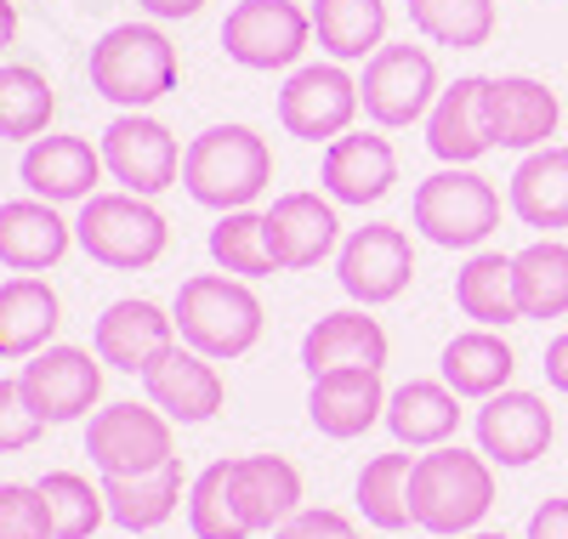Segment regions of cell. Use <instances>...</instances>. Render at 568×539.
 <instances>
[{"mask_svg": "<svg viewBox=\"0 0 568 539\" xmlns=\"http://www.w3.org/2000/svg\"><path fill=\"white\" fill-rule=\"evenodd\" d=\"M273 182V149L251 125H211L187 142L182 154V187L211 211H251Z\"/></svg>", "mask_w": 568, "mask_h": 539, "instance_id": "1", "label": "cell"}, {"mask_svg": "<svg viewBox=\"0 0 568 539\" xmlns=\"http://www.w3.org/2000/svg\"><path fill=\"white\" fill-rule=\"evenodd\" d=\"M495 506V471L489 455H466L460 444H444L433 455H420L409 471V511L415 528L460 539L471 533Z\"/></svg>", "mask_w": 568, "mask_h": 539, "instance_id": "2", "label": "cell"}, {"mask_svg": "<svg viewBox=\"0 0 568 539\" xmlns=\"http://www.w3.org/2000/svg\"><path fill=\"white\" fill-rule=\"evenodd\" d=\"M176 45L154 23H114L91 45V91L120 103L125 114H142L149 103L176 91Z\"/></svg>", "mask_w": 568, "mask_h": 539, "instance_id": "3", "label": "cell"}, {"mask_svg": "<svg viewBox=\"0 0 568 539\" xmlns=\"http://www.w3.org/2000/svg\"><path fill=\"white\" fill-rule=\"evenodd\" d=\"M176 335L182 347H194L205 358H240L256 347L262 335V302L256 289L227 278V273H200V278H182L176 289Z\"/></svg>", "mask_w": 568, "mask_h": 539, "instance_id": "4", "label": "cell"}, {"mask_svg": "<svg viewBox=\"0 0 568 539\" xmlns=\"http://www.w3.org/2000/svg\"><path fill=\"white\" fill-rule=\"evenodd\" d=\"M74 238L91 262H103L114 273H136V267H154L165 256L171 227L136 193H91L74 216Z\"/></svg>", "mask_w": 568, "mask_h": 539, "instance_id": "5", "label": "cell"}, {"mask_svg": "<svg viewBox=\"0 0 568 539\" xmlns=\"http://www.w3.org/2000/svg\"><path fill=\"white\" fill-rule=\"evenodd\" d=\"M415 227L433 244H444V251H478L500 227V193L489 176L449 165L415 187Z\"/></svg>", "mask_w": 568, "mask_h": 539, "instance_id": "6", "label": "cell"}, {"mask_svg": "<svg viewBox=\"0 0 568 539\" xmlns=\"http://www.w3.org/2000/svg\"><path fill=\"white\" fill-rule=\"evenodd\" d=\"M358 103L375 125H415L433 114L438 103V63L426 45H382L369 63H364V80H358Z\"/></svg>", "mask_w": 568, "mask_h": 539, "instance_id": "7", "label": "cell"}, {"mask_svg": "<svg viewBox=\"0 0 568 539\" xmlns=\"http://www.w3.org/2000/svg\"><path fill=\"white\" fill-rule=\"evenodd\" d=\"M313 40V12H302L296 0H240L222 23V45L240 69L273 74L291 69Z\"/></svg>", "mask_w": 568, "mask_h": 539, "instance_id": "8", "label": "cell"}, {"mask_svg": "<svg viewBox=\"0 0 568 539\" xmlns=\"http://www.w3.org/2000/svg\"><path fill=\"white\" fill-rule=\"evenodd\" d=\"M85 455L103 477H142L160 471L171 455V420L154 404H109L85 426Z\"/></svg>", "mask_w": 568, "mask_h": 539, "instance_id": "9", "label": "cell"}, {"mask_svg": "<svg viewBox=\"0 0 568 539\" xmlns=\"http://www.w3.org/2000/svg\"><path fill=\"white\" fill-rule=\"evenodd\" d=\"M358 80L342 63H307L278 91V125L302 142H336L358 114Z\"/></svg>", "mask_w": 568, "mask_h": 539, "instance_id": "10", "label": "cell"}, {"mask_svg": "<svg viewBox=\"0 0 568 539\" xmlns=\"http://www.w3.org/2000/svg\"><path fill=\"white\" fill-rule=\"evenodd\" d=\"M18 386L45 426H69L103 398V358H91L85 347H45L23 364Z\"/></svg>", "mask_w": 568, "mask_h": 539, "instance_id": "11", "label": "cell"}, {"mask_svg": "<svg viewBox=\"0 0 568 539\" xmlns=\"http://www.w3.org/2000/svg\"><path fill=\"white\" fill-rule=\"evenodd\" d=\"M182 154L187 149H176V136L160 120H149V114H120L103 131V165H109V176L125 193H136V200L165 193L182 176Z\"/></svg>", "mask_w": 568, "mask_h": 539, "instance_id": "12", "label": "cell"}, {"mask_svg": "<svg viewBox=\"0 0 568 539\" xmlns=\"http://www.w3.org/2000/svg\"><path fill=\"white\" fill-rule=\"evenodd\" d=\"M336 278L353 302L364 307H382V302H398L409 278H415V251H409V233L393 227V222H375V227H358L342 256H336Z\"/></svg>", "mask_w": 568, "mask_h": 539, "instance_id": "13", "label": "cell"}, {"mask_svg": "<svg viewBox=\"0 0 568 539\" xmlns=\"http://www.w3.org/2000/svg\"><path fill=\"white\" fill-rule=\"evenodd\" d=\"M426 149L444 165H471L495 149V120H489V80L460 74L449 91H438L433 114H426Z\"/></svg>", "mask_w": 568, "mask_h": 539, "instance_id": "14", "label": "cell"}, {"mask_svg": "<svg viewBox=\"0 0 568 539\" xmlns=\"http://www.w3.org/2000/svg\"><path fill=\"white\" fill-rule=\"evenodd\" d=\"M262 222H267V251H273L278 273L318 267L342 238L336 205L318 200V193H278V200L262 211Z\"/></svg>", "mask_w": 568, "mask_h": 539, "instance_id": "15", "label": "cell"}, {"mask_svg": "<svg viewBox=\"0 0 568 539\" xmlns=\"http://www.w3.org/2000/svg\"><path fill=\"white\" fill-rule=\"evenodd\" d=\"M142 391H149V404H154L165 420H182V426L211 420V415L222 409V398H227V386H222V375L211 369V358L194 353V347H182V340H176L171 353H160L149 369H142Z\"/></svg>", "mask_w": 568, "mask_h": 539, "instance_id": "16", "label": "cell"}, {"mask_svg": "<svg viewBox=\"0 0 568 539\" xmlns=\"http://www.w3.org/2000/svg\"><path fill=\"white\" fill-rule=\"evenodd\" d=\"M103 149H91L85 136H34L29 149H23V165H18V176H23V187L34 193V200H45V205H69V200H91L98 193V182H103Z\"/></svg>", "mask_w": 568, "mask_h": 539, "instance_id": "17", "label": "cell"}, {"mask_svg": "<svg viewBox=\"0 0 568 539\" xmlns=\"http://www.w3.org/2000/svg\"><path fill=\"white\" fill-rule=\"evenodd\" d=\"M551 409L546 398H535V391H495V398H484L478 409V449L495 460V466H529L546 455L551 444Z\"/></svg>", "mask_w": 568, "mask_h": 539, "instance_id": "18", "label": "cell"}, {"mask_svg": "<svg viewBox=\"0 0 568 539\" xmlns=\"http://www.w3.org/2000/svg\"><path fill=\"white\" fill-rule=\"evenodd\" d=\"M171 347H176V318L154 302L125 296V302L103 307V318H98V358L120 375H142Z\"/></svg>", "mask_w": 568, "mask_h": 539, "instance_id": "19", "label": "cell"}, {"mask_svg": "<svg viewBox=\"0 0 568 539\" xmlns=\"http://www.w3.org/2000/svg\"><path fill=\"white\" fill-rule=\"evenodd\" d=\"M302 364L307 375H336V369H382L387 364V329L375 324L364 307H342L324 313L307 335H302Z\"/></svg>", "mask_w": 568, "mask_h": 539, "instance_id": "20", "label": "cell"}, {"mask_svg": "<svg viewBox=\"0 0 568 539\" xmlns=\"http://www.w3.org/2000/svg\"><path fill=\"white\" fill-rule=\"evenodd\" d=\"M393 182H398V154L387 136L353 131L324 149V193L336 205H375Z\"/></svg>", "mask_w": 568, "mask_h": 539, "instance_id": "21", "label": "cell"}, {"mask_svg": "<svg viewBox=\"0 0 568 539\" xmlns=\"http://www.w3.org/2000/svg\"><path fill=\"white\" fill-rule=\"evenodd\" d=\"M489 120H495V149H551L546 136H557V91H546L529 74H500L489 80Z\"/></svg>", "mask_w": 568, "mask_h": 539, "instance_id": "22", "label": "cell"}, {"mask_svg": "<svg viewBox=\"0 0 568 539\" xmlns=\"http://www.w3.org/2000/svg\"><path fill=\"white\" fill-rule=\"evenodd\" d=\"M307 415L324 437H364L375 420H387V391H382V369H336L318 375L307 391Z\"/></svg>", "mask_w": 568, "mask_h": 539, "instance_id": "23", "label": "cell"}, {"mask_svg": "<svg viewBox=\"0 0 568 539\" xmlns=\"http://www.w3.org/2000/svg\"><path fill=\"white\" fill-rule=\"evenodd\" d=\"M74 238V222L58 216L45 200H7L0 205V262L12 273H45L58 267Z\"/></svg>", "mask_w": 568, "mask_h": 539, "instance_id": "24", "label": "cell"}, {"mask_svg": "<svg viewBox=\"0 0 568 539\" xmlns=\"http://www.w3.org/2000/svg\"><path fill=\"white\" fill-rule=\"evenodd\" d=\"M58 324H63V307H58V289L45 278L18 273L0 284V358L45 353V340L58 335Z\"/></svg>", "mask_w": 568, "mask_h": 539, "instance_id": "25", "label": "cell"}, {"mask_svg": "<svg viewBox=\"0 0 568 539\" xmlns=\"http://www.w3.org/2000/svg\"><path fill=\"white\" fill-rule=\"evenodd\" d=\"M233 495H240L251 533L284 528L302 511V471L284 455H245V460H233Z\"/></svg>", "mask_w": 568, "mask_h": 539, "instance_id": "26", "label": "cell"}, {"mask_svg": "<svg viewBox=\"0 0 568 539\" xmlns=\"http://www.w3.org/2000/svg\"><path fill=\"white\" fill-rule=\"evenodd\" d=\"M387 426L404 449H444L460 431V398L444 380H404L387 398Z\"/></svg>", "mask_w": 568, "mask_h": 539, "instance_id": "27", "label": "cell"}, {"mask_svg": "<svg viewBox=\"0 0 568 539\" xmlns=\"http://www.w3.org/2000/svg\"><path fill=\"white\" fill-rule=\"evenodd\" d=\"M313 34L336 63H364L387 45V0H313Z\"/></svg>", "mask_w": 568, "mask_h": 539, "instance_id": "28", "label": "cell"}, {"mask_svg": "<svg viewBox=\"0 0 568 539\" xmlns=\"http://www.w3.org/2000/svg\"><path fill=\"white\" fill-rule=\"evenodd\" d=\"M438 369H444V386L455 398H495V391H506V380L517 369V353L495 329H466L444 347Z\"/></svg>", "mask_w": 568, "mask_h": 539, "instance_id": "29", "label": "cell"}, {"mask_svg": "<svg viewBox=\"0 0 568 539\" xmlns=\"http://www.w3.org/2000/svg\"><path fill=\"white\" fill-rule=\"evenodd\" d=\"M511 211L529 227H568V149H535L511 171Z\"/></svg>", "mask_w": 568, "mask_h": 539, "instance_id": "30", "label": "cell"}, {"mask_svg": "<svg viewBox=\"0 0 568 539\" xmlns=\"http://www.w3.org/2000/svg\"><path fill=\"white\" fill-rule=\"evenodd\" d=\"M455 307L478 324V329H506L517 324V284H511V256L500 251H478L460 273H455Z\"/></svg>", "mask_w": 568, "mask_h": 539, "instance_id": "31", "label": "cell"}, {"mask_svg": "<svg viewBox=\"0 0 568 539\" xmlns=\"http://www.w3.org/2000/svg\"><path fill=\"white\" fill-rule=\"evenodd\" d=\"M98 488L120 528H131V533L160 528L182 506V460H165L160 471H142V477H103Z\"/></svg>", "mask_w": 568, "mask_h": 539, "instance_id": "32", "label": "cell"}, {"mask_svg": "<svg viewBox=\"0 0 568 539\" xmlns=\"http://www.w3.org/2000/svg\"><path fill=\"white\" fill-rule=\"evenodd\" d=\"M511 284H517V313L524 318H562L568 313V244L562 238H535L511 256Z\"/></svg>", "mask_w": 568, "mask_h": 539, "instance_id": "33", "label": "cell"}, {"mask_svg": "<svg viewBox=\"0 0 568 539\" xmlns=\"http://www.w3.org/2000/svg\"><path fill=\"white\" fill-rule=\"evenodd\" d=\"M52 114H58V91H52V80H45L40 69H29V63L0 69V136L7 142H34V136H45Z\"/></svg>", "mask_w": 568, "mask_h": 539, "instance_id": "34", "label": "cell"}, {"mask_svg": "<svg viewBox=\"0 0 568 539\" xmlns=\"http://www.w3.org/2000/svg\"><path fill=\"white\" fill-rule=\"evenodd\" d=\"M409 23L455 52H478L495 34V0H409Z\"/></svg>", "mask_w": 568, "mask_h": 539, "instance_id": "35", "label": "cell"}, {"mask_svg": "<svg viewBox=\"0 0 568 539\" xmlns=\"http://www.w3.org/2000/svg\"><path fill=\"white\" fill-rule=\"evenodd\" d=\"M187 528H194V539H245L251 533L240 495H233V460H216L194 477V488H187Z\"/></svg>", "mask_w": 568, "mask_h": 539, "instance_id": "36", "label": "cell"}, {"mask_svg": "<svg viewBox=\"0 0 568 539\" xmlns=\"http://www.w3.org/2000/svg\"><path fill=\"white\" fill-rule=\"evenodd\" d=\"M40 500H45V522H52V539H91L109 517L103 488H91L80 471H52L40 477Z\"/></svg>", "mask_w": 568, "mask_h": 539, "instance_id": "37", "label": "cell"}, {"mask_svg": "<svg viewBox=\"0 0 568 539\" xmlns=\"http://www.w3.org/2000/svg\"><path fill=\"white\" fill-rule=\"evenodd\" d=\"M409 471H415L409 455H375V460L358 471V511H364L375 528L398 533V528L415 522V511H409Z\"/></svg>", "mask_w": 568, "mask_h": 539, "instance_id": "38", "label": "cell"}, {"mask_svg": "<svg viewBox=\"0 0 568 539\" xmlns=\"http://www.w3.org/2000/svg\"><path fill=\"white\" fill-rule=\"evenodd\" d=\"M211 262L222 273H240V278H273L278 262L267 251V222L256 211H227L211 227Z\"/></svg>", "mask_w": 568, "mask_h": 539, "instance_id": "39", "label": "cell"}, {"mask_svg": "<svg viewBox=\"0 0 568 539\" xmlns=\"http://www.w3.org/2000/svg\"><path fill=\"white\" fill-rule=\"evenodd\" d=\"M0 539H52L34 482H0Z\"/></svg>", "mask_w": 568, "mask_h": 539, "instance_id": "40", "label": "cell"}, {"mask_svg": "<svg viewBox=\"0 0 568 539\" xmlns=\"http://www.w3.org/2000/svg\"><path fill=\"white\" fill-rule=\"evenodd\" d=\"M40 431H45V420L29 409L23 386H18V380H0V455H18V449H29Z\"/></svg>", "mask_w": 568, "mask_h": 539, "instance_id": "41", "label": "cell"}, {"mask_svg": "<svg viewBox=\"0 0 568 539\" xmlns=\"http://www.w3.org/2000/svg\"><path fill=\"white\" fill-rule=\"evenodd\" d=\"M347 533H353V522L342 511H296L273 539H347Z\"/></svg>", "mask_w": 568, "mask_h": 539, "instance_id": "42", "label": "cell"}, {"mask_svg": "<svg viewBox=\"0 0 568 539\" xmlns=\"http://www.w3.org/2000/svg\"><path fill=\"white\" fill-rule=\"evenodd\" d=\"M529 539H568V500H546L529 517Z\"/></svg>", "mask_w": 568, "mask_h": 539, "instance_id": "43", "label": "cell"}, {"mask_svg": "<svg viewBox=\"0 0 568 539\" xmlns=\"http://www.w3.org/2000/svg\"><path fill=\"white\" fill-rule=\"evenodd\" d=\"M546 380L568 398V329H562V335H551V347H546Z\"/></svg>", "mask_w": 568, "mask_h": 539, "instance_id": "44", "label": "cell"}, {"mask_svg": "<svg viewBox=\"0 0 568 539\" xmlns=\"http://www.w3.org/2000/svg\"><path fill=\"white\" fill-rule=\"evenodd\" d=\"M136 7L149 12V18H194L205 0H136Z\"/></svg>", "mask_w": 568, "mask_h": 539, "instance_id": "45", "label": "cell"}, {"mask_svg": "<svg viewBox=\"0 0 568 539\" xmlns=\"http://www.w3.org/2000/svg\"><path fill=\"white\" fill-rule=\"evenodd\" d=\"M18 40V0H0V52Z\"/></svg>", "mask_w": 568, "mask_h": 539, "instance_id": "46", "label": "cell"}, {"mask_svg": "<svg viewBox=\"0 0 568 539\" xmlns=\"http://www.w3.org/2000/svg\"><path fill=\"white\" fill-rule=\"evenodd\" d=\"M460 539H511V533H460Z\"/></svg>", "mask_w": 568, "mask_h": 539, "instance_id": "47", "label": "cell"}, {"mask_svg": "<svg viewBox=\"0 0 568 539\" xmlns=\"http://www.w3.org/2000/svg\"><path fill=\"white\" fill-rule=\"evenodd\" d=\"M347 539H358V533H347Z\"/></svg>", "mask_w": 568, "mask_h": 539, "instance_id": "48", "label": "cell"}]
</instances>
